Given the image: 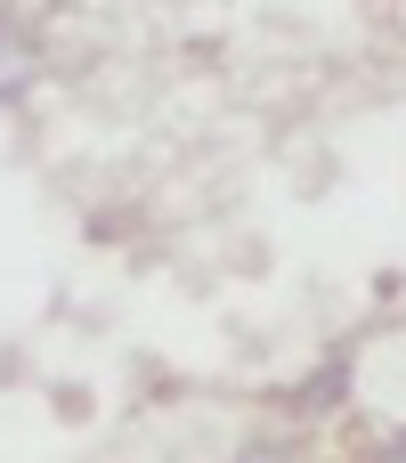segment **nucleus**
<instances>
[{"mask_svg": "<svg viewBox=\"0 0 406 463\" xmlns=\"http://www.w3.org/2000/svg\"><path fill=\"white\" fill-rule=\"evenodd\" d=\"M33 90H41V41L0 24V106H24Z\"/></svg>", "mask_w": 406, "mask_h": 463, "instance_id": "1", "label": "nucleus"}]
</instances>
